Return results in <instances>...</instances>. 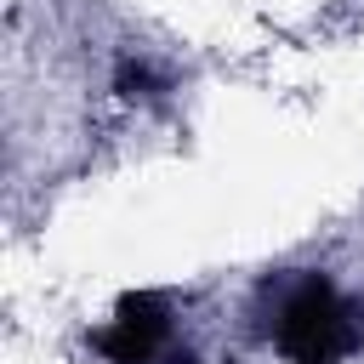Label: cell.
Masks as SVG:
<instances>
[{"label":"cell","mask_w":364,"mask_h":364,"mask_svg":"<svg viewBox=\"0 0 364 364\" xmlns=\"http://www.w3.org/2000/svg\"><path fill=\"white\" fill-rule=\"evenodd\" d=\"M97 353H102L108 364H154V353H159V341L114 318V324H108V330L97 336Z\"/></svg>","instance_id":"cell-3"},{"label":"cell","mask_w":364,"mask_h":364,"mask_svg":"<svg viewBox=\"0 0 364 364\" xmlns=\"http://www.w3.org/2000/svg\"><path fill=\"white\" fill-rule=\"evenodd\" d=\"M353 341H358L353 307L336 296L330 279L307 273V279L290 290L284 313H279V347H284L296 364H336Z\"/></svg>","instance_id":"cell-1"},{"label":"cell","mask_w":364,"mask_h":364,"mask_svg":"<svg viewBox=\"0 0 364 364\" xmlns=\"http://www.w3.org/2000/svg\"><path fill=\"white\" fill-rule=\"evenodd\" d=\"M114 318L131 324V330H142V336H154V341L171 336V307H165V296H154V290H131V296H119Z\"/></svg>","instance_id":"cell-2"},{"label":"cell","mask_w":364,"mask_h":364,"mask_svg":"<svg viewBox=\"0 0 364 364\" xmlns=\"http://www.w3.org/2000/svg\"><path fill=\"white\" fill-rule=\"evenodd\" d=\"M114 91H125V97H154V74H148L142 63H119Z\"/></svg>","instance_id":"cell-4"}]
</instances>
